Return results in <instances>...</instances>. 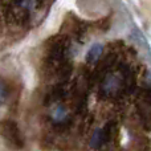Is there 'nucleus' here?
<instances>
[{
	"label": "nucleus",
	"instance_id": "nucleus-1",
	"mask_svg": "<svg viewBox=\"0 0 151 151\" xmlns=\"http://www.w3.org/2000/svg\"><path fill=\"white\" fill-rule=\"evenodd\" d=\"M69 48H70V40L68 36L58 35L48 41V63L57 66L63 61H66Z\"/></svg>",
	"mask_w": 151,
	"mask_h": 151
},
{
	"label": "nucleus",
	"instance_id": "nucleus-2",
	"mask_svg": "<svg viewBox=\"0 0 151 151\" xmlns=\"http://www.w3.org/2000/svg\"><path fill=\"white\" fill-rule=\"evenodd\" d=\"M0 134L7 142L9 147L15 150H20L24 147V137L19 129L17 123L13 121H4L0 125Z\"/></svg>",
	"mask_w": 151,
	"mask_h": 151
},
{
	"label": "nucleus",
	"instance_id": "nucleus-3",
	"mask_svg": "<svg viewBox=\"0 0 151 151\" xmlns=\"http://www.w3.org/2000/svg\"><path fill=\"white\" fill-rule=\"evenodd\" d=\"M66 94H68V90L65 89V82H60L52 88V90L48 94V98L45 99V104L48 105V104H55V102L58 104V102H61L65 98Z\"/></svg>",
	"mask_w": 151,
	"mask_h": 151
},
{
	"label": "nucleus",
	"instance_id": "nucleus-4",
	"mask_svg": "<svg viewBox=\"0 0 151 151\" xmlns=\"http://www.w3.org/2000/svg\"><path fill=\"white\" fill-rule=\"evenodd\" d=\"M72 70H73V65H72L70 61H63L61 64H58L57 66H56V74H57V77L61 80V82H66V81L69 80V77H70L72 74Z\"/></svg>",
	"mask_w": 151,
	"mask_h": 151
},
{
	"label": "nucleus",
	"instance_id": "nucleus-5",
	"mask_svg": "<svg viewBox=\"0 0 151 151\" xmlns=\"http://www.w3.org/2000/svg\"><path fill=\"white\" fill-rule=\"evenodd\" d=\"M102 49H104V48H102L101 44L91 45V48L88 50V53H86V63L90 64V65L98 63V60L102 56Z\"/></svg>",
	"mask_w": 151,
	"mask_h": 151
},
{
	"label": "nucleus",
	"instance_id": "nucleus-6",
	"mask_svg": "<svg viewBox=\"0 0 151 151\" xmlns=\"http://www.w3.org/2000/svg\"><path fill=\"white\" fill-rule=\"evenodd\" d=\"M101 130H102V134H104L105 143H109L110 141L114 139L115 134H117V131H118L117 130V123L113 122V121H110V122H107Z\"/></svg>",
	"mask_w": 151,
	"mask_h": 151
},
{
	"label": "nucleus",
	"instance_id": "nucleus-7",
	"mask_svg": "<svg viewBox=\"0 0 151 151\" xmlns=\"http://www.w3.org/2000/svg\"><path fill=\"white\" fill-rule=\"evenodd\" d=\"M102 145H105V139H104L102 130L99 129V130L94 131L93 135H91V138H90V146L93 147V149H98V147H101Z\"/></svg>",
	"mask_w": 151,
	"mask_h": 151
},
{
	"label": "nucleus",
	"instance_id": "nucleus-8",
	"mask_svg": "<svg viewBox=\"0 0 151 151\" xmlns=\"http://www.w3.org/2000/svg\"><path fill=\"white\" fill-rule=\"evenodd\" d=\"M137 147L141 151H149L151 149V142L147 137H141V138L137 141Z\"/></svg>",
	"mask_w": 151,
	"mask_h": 151
},
{
	"label": "nucleus",
	"instance_id": "nucleus-9",
	"mask_svg": "<svg viewBox=\"0 0 151 151\" xmlns=\"http://www.w3.org/2000/svg\"><path fill=\"white\" fill-rule=\"evenodd\" d=\"M8 93H9L8 85L3 80H0V104H4L5 102V99H7V97H8Z\"/></svg>",
	"mask_w": 151,
	"mask_h": 151
},
{
	"label": "nucleus",
	"instance_id": "nucleus-10",
	"mask_svg": "<svg viewBox=\"0 0 151 151\" xmlns=\"http://www.w3.org/2000/svg\"><path fill=\"white\" fill-rule=\"evenodd\" d=\"M97 28L99 31H107L110 28V17H104L102 20L97 21Z\"/></svg>",
	"mask_w": 151,
	"mask_h": 151
},
{
	"label": "nucleus",
	"instance_id": "nucleus-11",
	"mask_svg": "<svg viewBox=\"0 0 151 151\" xmlns=\"http://www.w3.org/2000/svg\"><path fill=\"white\" fill-rule=\"evenodd\" d=\"M91 123H93V115H88V117H85L83 123H82V131L83 133H88L89 127L91 126Z\"/></svg>",
	"mask_w": 151,
	"mask_h": 151
},
{
	"label": "nucleus",
	"instance_id": "nucleus-12",
	"mask_svg": "<svg viewBox=\"0 0 151 151\" xmlns=\"http://www.w3.org/2000/svg\"><path fill=\"white\" fill-rule=\"evenodd\" d=\"M25 0H11V4L12 5H23Z\"/></svg>",
	"mask_w": 151,
	"mask_h": 151
}]
</instances>
